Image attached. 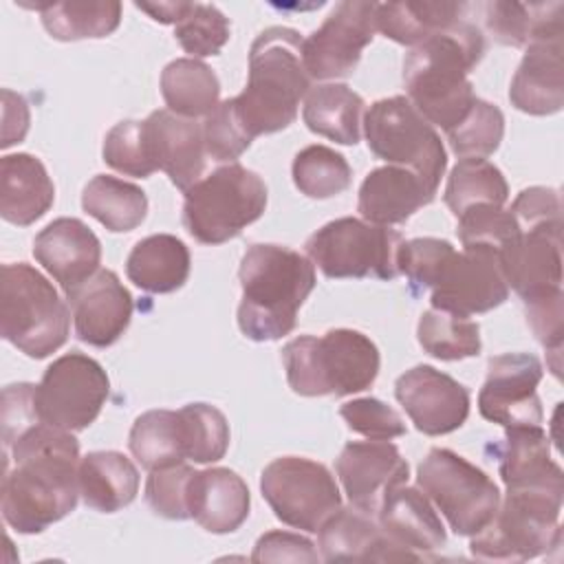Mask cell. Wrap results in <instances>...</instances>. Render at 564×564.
I'll list each match as a JSON object with an SVG mask.
<instances>
[{
	"instance_id": "cell-20",
	"label": "cell",
	"mask_w": 564,
	"mask_h": 564,
	"mask_svg": "<svg viewBox=\"0 0 564 564\" xmlns=\"http://www.w3.org/2000/svg\"><path fill=\"white\" fill-rule=\"evenodd\" d=\"M143 132L154 167L163 170L181 192L205 176L207 150L203 126L196 119L161 108L143 121Z\"/></svg>"
},
{
	"instance_id": "cell-37",
	"label": "cell",
	"mask_w": 564,
	"mask_h": 564,
	"mask_svg": "<svg viewBox=\"0 0 564 564\" xmlns=\"http://www.w3.org/2000/svg\"><path fill=\"white\" fill-rule=\"evenodd\" d=\"M42 24L55 40L75 42L86 37H106L121 22V2L88 0V2H44L35 4Z\"/></svg>"
},
{
	"instance_id": "cell-24",
	"label": "cell",
	"mask_w": 564,
	"mask_h": 564,
	"mask_svg": "<svg viewBox=\"0 0 564 564\" xmlns=\"http://www.w3.org/2000/svg\"><path fill=\"white\" fill-rule=\"evenodd\" d=\"M247 482L227 467L194 471L187 485V509L209 533H234L249 516Z\"/></svg>"
},
{
	"instance_id": "cell-26",
	"label": "cell",
	"mask_w": 564,
	"mask_h": 564,
	"mask_svg": "<svg viewBox=\"0 0 564 564\" xmlns=\"http://www.w3.org/2000/svg\"><path fill=\"white\" fill-rule=\"evenodd\" d=\"M500 478L507 489H560L562 467L551 458V443L542 425L505 427V441L496 447Z\"/></svg>"
},
{
	"instance_id": "cell-48",
	"label": "cell",
	"mask_w": 564,
	"mask_h": 564,
	"mask_svg": "<svg viewBox=\"0 0 564 564\" xmlns=\"http://www.w3.org/2000/svg\"><path fill=\"white\" fill-rule=\"evenodd\" d=\"M192 476L194 467L185 463L152 469L145 480V500L152 511L167 520H187V485Z\"/></svg>"
},
{
	"instance_id": "cell-27",
	"label": "cell",
	"mask_w": 564,
	"mask_h": 564,
	"mask_svg": "<svg viewBox=\"0 0 564 564\" xmlns=\"http://www.w3.org/2000/svg\"><path fill=\"white\" fill-rule=\"evenodd\" d=\"M434 200V192L412 172L397 165L372 170L361 187L357 209L372 225H401L423 205Z\"/></svg>"
},
{
	"instance_id": "cell-10",
	"label": "cell",
	"mask_w": 564,
	"mask_h": 564,
	"mask_svg": "<svg viewBox=\"0 0 564 564\" xmlns=\"http://www.w3.org/2000/svg\"><path fill=\"white\" fill-rule=\"evenodd\" d=\"M403 236L386 225L344 216L326 223L304 245L306 256L326 278H377L399 275Z\"/></svg>"
},
{
	"instance_id": "cell-7",
	"label": "cell",
	"mask_w": 564,
	"mask_h": 564,
	"mask_svg": "<svg viewBox=\"0 0 564 564\" xmlns=\"http://www.w3.org/2000/svg\"><path fill=\"white\" fill-rule=\"evenodd\" d=\"M560 489H507L491 522L471 535L469 551L487 562H527L562 540Z\"/></svg>"
},
{
	"instance_id": "cell-17",
	"label": "cell",
	"mask_w": 564,
	"mask_h": 564,
	"mask_svg": "<svg viewBox=\"0 0 564 564\" xmlns=\"http://www.w3.org/2000/svg\"><path fill=\"white\" fill-rule=\"evenodd\" d=\"M394 397L427 436L458 430L469 416V390L432 366H414L394 383Z\"/></svg>"
},
{
	"instance_id": "cell-6",
	"label": "cell",
	"mask_w": 564,
	"mask_h": 564,
	"mask_svg": "<svg viewBox=\"0 0 564 564\" xmlns=\"http://www.w3.org/2000/svg\"><path fill=\"white\" fill-rule=\"evenodd\" d=\"M68 306L31 264H2L0 335L31 359H44L68 339Z\"/></svg>"
},
{
	"instance_id": "cell-52",
	"label": "cell",
	"mask_w": 564,
	"mask_h": 564,
	"mask_svg": "<svg viewBox=\"0 0 564 564\" xmlns=\"http://www.w3.org/2000/svg\"><path fill=\"white\" fill-rule=\"evenodd\" d=\"M564 293H555L542 300H533L524 304L527 322L535 335V339L553 355L562 350V335H564Z\"/></svg>"
},
{
	"instance_id": "cell-3",
	"label": "cell",
	"mask_w": 564,
	"mask_h": 564,
	"mask_svg": "<svg viewBox=\"0 0 564 564\" xmlns=\"http://www.w3.org/2000/svg\"><path fill=\"white\" fill-rule=\"evenodd\" d=\"M238 326L253 341H275L295 328L297 311L315 289V264L280 245H251L240 260Z\"/></svg>"
},
{
	"instance_id": "cell-41",
	"label": "cell",
	"mask_w": 564,
	"mask_h": 564,
	"mask_svg": "<svg viewBox=\"0 0 564 564\" xmlns=\"http://www.w3.org/2000/svg\"><path fill=\"white\" fill-rule=\"evenodd\" d=\"M295 187L308 198H333L350 187L352 170L348 161L326 145H306L291 165Z\"/></svg>"
},
{
	"instance_id": "cell-40",
	"label": "cell",
	"mask_w": 564,
	"mask_h": 564,
	"mask_svg": "<svg viewBox=\"0 0 564 564\" xmlns=\"http://www.w3.org/2000/svg\"><path fill=\"white\" fill-rule=\"evenodd\" d=\"M416 337L421 348L441 361H460L480 352L478 324L436 308L421 313Z\"/></svg>"
},
{
	"instance_id": "cell-23",
	"label": "cell",
	"mask_w": 564,
	"mask_h": 564,
	"mask_svg": "<svg viewBox=\"0 0 564 564\" xmlns=\"http://www.w3.org/2000/svg\"><path fill=\"white\" fill-rule=\"evenodd\" d=\"M322 557L328 562H392L421 560L394 544L372 516L350 507L337 509L317 531Z\"/></svg>"
},
{
	"instance_id": "cell-13",
	"label": "cell",
	"mask_w": 564,
	"mask_h": 564,
	"mask_svg": "<svg viewBox=\"0 0 564 564\" xmlns=\"http://www.w3.org/2000/svg\"><path fill=\"white\" fill-rule=\"evenodd\" d=\"M110 381L101 364L84 352L57 357L35 386L33 401L37 416L66 432L86 430L101 412Z\"/></svg>"
},
{
	"instance_id": "cell-1",
	"label": "cell",
	"mask_w": 564,
	"mask_h": 564,
	"mask_svg": "<svg viewBox=\"0 0 564 564\" xmlns=\"http://www.w3.org/2000/svg\"><path fill=\"white\" fill-rule=\"evenodd\" d=\"M4 469L0 509L18 533H40L77 507L79 443L44 421H35L2 445Z\"/></svg>"
},
{
	"instance_id": "cell-30",
	"label": "cell",
	"mask_w": 564,
	"mask_h": 564,
	"mask_svg": "<svg viewBox=\"0 0 564 564\" xmlns=\"http://www.w3.org/2000/svg\"><path fill=\"white\" fill-rule=\"evenodd\" d=\"M189 249L172 234H154L139 240L128 260V280L148 293H172L189 278Z\"/></svg>"
},
{
	"instance_id": "cell-21",
	"label": "cell",
	"mask_w": 564,
	"mask_h": 564,
	"mask_svg": "<svg viewBox=\"0 0 564 564\" xmlns=\"http://www.w3.org/2000/svg\"><path fill=\"white\" fill-rule=\"evenodd\" d=\"M33 256L70 297L99 271L101 242L84 220L64 216L35 236Z\"/></svg>"
},
{
	"instance_id": "cell-54",
	"label": "cell",
	"mask_w": 564,
	"mask_h": 564,
	"mask_svg": "<svg viewBox=\"0 0 564 564\" xmlns=\"http://www.w3.org/2000/svg\"><path fill=\"white\" fill-rule=\"evenodd\" d=\"M189 7L192 2H137V9L163 24H176L189 11Z\"/></svg>"
},
{
	"instance_id": "cell-22",
	"label": "cell",
	"mask_w": 564,
	"mask_h": 564,
	"mask_svg": "<svg viewBox=\"0 0 564 564\" xmlns=\"http://www.w3.org/2000/svg\"><path fill=\"white\" fill-rule=\"evenodd\" d=\"M75 335L88 346H112L128 328L132 317V295L115 271L99 269L70 297Z\"/></svg>"
},
{
	"instance_id": "cell-4",
	"label": "cell",
	"mask_w": 564,
	"mask_h": 564,
	"mask_svg": "<svg viewBox=\"0 0 564 564\" xmlns=\"http://www.w3.org/2000/svg\"><path fill=\"white\" fill-rule=\"evenodd\" d=\"M304 37L289 26H269L249 48V79L234 97L236 115L251 139L289 128L300 99L311 90L302 59Z\"/></svg>"
},
{
	"instance_id": "cell-36",
	"label": "cell",
	"mask_w": 564,
	"mask_h": 564,
	"mask_svg": "<svg viewBox=\"0 0 564 564\" xmlns=\"http://www.w3.org/2000/svg\"><path fill=\"white\" fill-rule=\"evenodd\" d=\"M82 207L110 231H132L148 216V196L134 183L97 174L84 187Z\"/></svg>"
},
{
	"instance_id": "cell-50",
	"label": "cell",
	"mask_w": 564,
	"mask_h": 564,
	"mask_svg": "<svg viewBox=\"0 0 564 564\" xmlns=\"http://www.w3.org/2000/svg\"><path fill=\"white\" fill-rule=\"evenodd\" d=\"M339 414L352 432L370 441H390L405 434V423L399 412L375 397L346 401Z\"/></svg>"
},
{
	"instance_id": "cell-11",
	"label": "cell",
	"mask_w": 564,
	"mask_h": 564,
	"mask_svg": "<svg viewBox=\"0 0 564 564\" xmlns=\"http://www.w3.org/2000/svg\"><path fill=\"white\" fill-rule=\"evenodd\" d=\"M416 482L456 535H476L491 522L500 505L496 482L480 467L445 447L427 452L416 469Z\"/></svg>"
},
{
	"instance_id": "cell-28",
	"label": "cell",
	"mask_w": 564,
	"mask_h": 564,
	"mask_svg": "<svg viewBox=\"0 0 564 564\" xmlns=\"http://www.w3.org/2000/svg\"><path fill=\"white\" fill-rule=\"evenodd\" d=\"M377 518L379 527L394 544L416 553L419 557H425L427 551L443 546L447 540L445 527L427 496L408 487V482L386 494Z\"/></svg>"
},
{
	"instance_id": "cell-14",
	"label": "cell",
	"mask_w": 564,
	"mask_h": 564,
	"mask_svg": "<svg viewBox=\"0 0 564 564\" xmlns=\"http://www.w3.org/2000/svg\"><path fill=\"white\" fill-rule=\"evenodd\" d=\"M509 297L500 253L491 247H463L445 260L432 286V308L471 317L500 306Z\"/></svg>"
},
{
	"instance_id": "cell-42",
	"label": "cell",
	"mask_w": 564,
	"mask_h": 564,
	"mask_svg": "<svg viewBox=\"0 0 564 564\" xmlns=\"http://www.w3.org/2000/svg\"><path fill=\"white\" fill-rule=\"evenodd\" d=\"M176 414L185 458L205 465L216 463L227 454L229 423L218 408L209 403H189L176 410Z\"/></svg>"
},
{
	"instance_id": "cell-31",
	"label": "cell",
	"mask_w": 564,
	"mask_h": 564,
	"mask_svg": "<svg viewBox=\"0 0 564 564\" xmlns=\"http://www.w3.org/2000/svg\"><path fill=\"white\" fill-rule=\"evenodd\" d=\"M79 494L86 507L115 513L139 494V471L121 452H90L79 460Z\"/></svg>"
},
{
	"instance_id": "cell-33",
	"label": "cell",
	"mask_w": 564,
	"mask_h": 564,
	"mask_svg": "<svg viewBox=\"0 0 564 564\" xmlns=\"http://www.w3.org/2000/svg\"><path fill=\"white\" fill-rule=\"evenodd\" d=\"M364 99L346 84H322L308 90L302 119L306 128L341 145H355L361 137Z\"/></svg>"
},
{
	"instance_id": "cell-18",
	"label": "cell",
	"mask_w": 564,
	"mask_h": 564,
	"mask_svg": "<svg viewBox=\"0 0 564 564\" xmlns=\"http://www.w3.org/2000/svg\"><path fill=\"white\" fill-rule=\"evenodd\" d=\"M562 223L518 229L500 251L507 284L522 302L562 293Z\"/></svg>"
},
{
	"instance_id": "cell-12",
	"label": "cell",
	"mask_w": 564,
	"mask_h": 564,
	"mask_svg": "<svg viewBox=\"0 0 564 564\" xmlns=\"http://www.w3.org/2000/svg\"><path fill=\"white\" fill-rule=\"evenodd\" d=\"M260 491L280 522L306 533H317L341 507V494L328 467L302 456L271 460L262 469Z\"/></svg>"
},
{
	"instance_id": "cell-51",
	"label": "cell",
	"mask_w": 564,
	"mask_h": 564,
	"mask_svg": "<svg viewBox=\"0 0 564 564\" xmlns=\"http://www.w3.org/2000/svg\"><path fill=\"white\" fill-rule=\"evenodd\" d=\"M518 229L562 223V198L553 187H529L522 189L509 207Z\"/></svg>"
},
{
	"instance_id": "cell-46",
	"label": "cell",
	"mask_w": 564,
	"mask_h": 564,
	"mask_svg": "<svg viewBox=\"0 0 564 564\" xmlns=\"http://www.w3.org/2000/svg\"><path fill=\"white\" fill-rule=\"evenodd\" d=\"M458 238L463 247H491L498 253L518 236L513 214L498 205H474L458 216Z\"/></svg>"
},
{
	"instance_id": "cell-53",
	"label": "cell",
	"mask_w": 564,
	"mask_h": 564,
	"mask_svg": "<svg viewBox=\"0 0 564 564\" xmlns=\"http://www.w3.org/2000/svg\"><path fill=\"white\" fill-rule=\"evenodd\" d=\"M253 562H317L315 544L297 533L269 531L258 538L253 546Z\"/></svg>"
},
{
	"instance_id": "cell-19",
	"label": "cell",
	"mask_w": 564,
	"mask_h": 564,
	"mask_svg": "<svg viewBox=\"0 0 564 564\" xmlns=\"http://www.w3.org/2000/svg\"><path fill=\"white\" fill-rule=\"evenodd\" d=\"M335 471L350 505L377 516L386 494L408 482L410 467L399 447L388 441H350L335 460Z\"/></svg>"
},
{
	"instance_id": "cell-34",
	"label": "cell",
	"mask_w": 564,
	"mask_h": 564,
	"mask_svg": "<svg viewBox=\"0 0 564 564\" xmlns=\"http://www.w3.org/2000/svg\"><path fill=\"white\" fill-rule=\"evenodd\" d=\"M161 95L174 115L207 117L220 104V82L205 62L178 57L161 73Z\"/></svg>"
},
{
	"instance_id": "cell-16",
	"label": "cell",
	"mask_w": 564,
	"mask_h": 564,
	"mask_svg": "<svg viewBox=\"0 0 564 564\" xmlns=\"http://www.w3.org/2000/svg\"><path fill=\"white\" fill-rule=\"evenodd\" d=\"M542 364L529 352H505L487 364V379L478 392L482 419L502 427L542 425L544 412L538 397Z\"/></svg>"
},
{
	"instance_id": "cell-5",
	"label": "cell",
	"mask_w": 564,
	"mask_h": 564,
	"mask_svg": "<svg viewBox=\"0 0 564 564\" xmlns=\"http://www.w3.org/2000/svg\"><path fill=\"white\" fill-rule=\"evenodd\" d=\"M289 386L302 397H348L370 388L379 375L375 341L352 328H330L322 337L300 335L282 348Z\"/></svg>"
},
{
	"instance_id": "cell-49",
	"label": "cell",
	"mask_w": 564,
	"mask_h": 564,
	"mask_svg": "<svg viewBox=\"0 0 564 564\" xmlns=\"http://www.w3.org/2000/svg\"><path fill=\"white\" fill-rule=\"evenodd\" d=\"M454 253L452 242L441 238L403 240L399 251V273H405L412 293L432 289L445 260Z\"/></svg>"
},
{
	"instance_id": "cell-39",
	"label": "cell",
	"mask_w": 564,
	"mask_h": 564,
	"mask_svg": "<svg viewBox=\"0 0 564 564\" xmlns=\"http://www.w3.org/2000/svg\"><path fill=\"white\" fill-rule=\"evenodd\" d=\"M128 445L141 467L150 471L185 460L178 414L172 410H148L137 416Z\"/></svg>"
},
{
	"instance_id": "cell-32",
	"label": "cell",
	"mask_w": 564,
	"mask_h": 564,
	"mask_svg": "<svg viewBox=\"0 0 564 564\" xmlns=\"http://www.w3.org/2000/svg\"><path fill=\"white\" fill-rule=\"evenodd\" d=\"M562 2H487L485 24L507 46H529L540 40L562 37Z\"/></svg>"
},
{
	"instance_id": "cell-2",
	"label": "cell",
	"mask_w": 564,
	"mask_h": 564,
	"mask_svg": "<svg viewBox=\"0 0 564 564\" xmlns=\"http://www.w3.org/2000/svg\"><path fill=\"white\" fill-rule=\"evenodd\" d=\"M485 55V37L471 22L434 33L403 59V84L412 106L445 132L463 121L476 95L467 75Z\"/></svg>"
},
{
	"instance_id": "cell-9",
	"label": "cell",
	"mask_w": 564,
	"mask_h": 564,
	"mask_svg": "<svg viewBox=\"0 0 564 564\" xmlns=\"http://www.w3.org/2000/svg\"><path fill=\"white\" fill-rule=\"evenodd\" d=\"M370 152L388 165L412 170L434 194L447 167V154L434 126L403 95L375 101L366 117Z\"/></svg>"
},
{
	"instance_id": "cell-45",
	"label": "cell",
	"mask_w": 564,
	"mask_h": 564,
	"mask_svg": "<svg viewBox=\"0 0 564 564\" xmlns=\"http://www.w3.org/2000/svg\"><path fill=\"white\" fill-rule=\"evenodd\" d=\"M101 154L112 170L128 176L145 178L152 172H156L148 152L143 121L128 119L112 126L104 139Z\"/></svg>"
},
{
	"instance_id": "cell-38",
	"label": "cell",
	"mask_w": 564,
	"mask_h": 564,
	"mask_svg": "<svg viewBox=\"0 0 564 564\" xmlns=\"http://www.w3.org/2000/svg\"><path fill=\"white\" fill-rule=\"evenodd\" d=\"M509 198V185L502 172L487 159L469 156L460 159L447 178L443 194L445 205L458 218L474 205H498L502 207Z\"/></svg>"
},
{
	"instance_id": "cell-35",
	"label": "cell",
	"mask_w": 564,
	"mask_h": 564,
	"mask_svg": "<svg viewBox=\"0 0 564 564\" xmlns=\"http://www.w3.org/2000/svg\"><path fill=\"white\" fill-rule=\"evenodd\" d=\"M463 2H386L377 4V31L386 37L416 46L423 40L454 26L460 20Z\"/></svg>"
},
{
	"instance_id": "cell-43",
	"label": "cell",
	"mask_w": 564,
	"mask_h": 564,
	"mask_svg": "<svg viewBox=\"0 0 564 564\" xmlns=\"http://www.w3.org/2000/svg\"><path fill=\"white\" fill-rule=\"evenodd\" d=\"M505 134V115L498 106L474 99L469 112L463 117L458 126L447 130L449 145L456 156L469 159V156H489L498 150Z\"/></svg>"
},
{
	"instance_id": "cell-8",
	"label": "cell",
	"mask_w": 564,
	"mask_h": 564,
	"mask_svg": "<svg viewBox=\"0 0 564 564\" xmlns=\"http://www.w3.org/2000/svg\"><path fill=\"white\" fill-rule=\"evenodd\" d=\"M264 207V181L240 163H225L185 192L183 223L194 240L223 245L258 220Z\"/></svg>"
},
{
	"instance_id": "cell-47",
	"label": "cell",
	"mask_w": 564,
	"mask_h": 564,
	"mask_svg": "<svg viewBox=\"0 0 564 564\" xmlns=\"http://www.w3.org/2000/svg\"><path fill=\"white\" fill-rule=\"evenodd\" d=\"M203 139L207 156L216 163H236V159L251 145V137L242 128L234 99L220 101L203 121Z\"/></svg>"
},
{
	"instance_id": "cell-44",
	"label": "cell",
	"mask_w": 564,
	"mask_h": 564,
	"mask_svg": "<svg viewBox=\"0 0 564 564\" xmlns=\"http://www.w3.org/2000/svg\"><path fill=\"white\" fill-rule=\"evenodd\" d=\"M229 20L214 4L192 2L189 11L174 24V35L189 57L218 55L229 42Z\"/></svg>"
},
{
	"instance_id": "cell-15",
	"label": "cell",
	"mask_w": 564,
	"mask_h": 564,
	"mask_svg": "<svg viewBox=\"0 0 564 564\" xmlns=\"http://www.w3.org/2000/svg\"><path fill=\"white\" fill-rule=\"evenodd\" d=\"M377 2L344 0L330 15L302 42V59L311 79L348 77L364 48L377 31Z\"/></svg>"
},
{
	"instance_id": "cell-25",
	"label": "cell",
	"mask_w": 564,
	"mask_h": 564,
	"mask_svg": "<svg viewBox=\"0 0 564 564\" xmlns=\"http://www.w3.org/2000/svg\"><path fill=\"white\" fill-rule=\"evenodd\" d=\"M562 37L540 40L527 53L511 79L509 101L527 115H555L564 106Z\"/></svg>"
},
{
	"instance_id": "cell-29",
	"label": "cell",
	"mask_w": 564,
	"mask_h": 564,
	"mask_svg": "<svg viewBox=\"0 0 564 564\" xmlns=\"http://www.w3.org/2000/svg\"><path fill=\"white\" fill-rule=\"evenodd\" d=\"M55 200L53 181L44 163L26 152L0 159V216L18 227L40 220Z\"/></svg>"
}]
</instances>
